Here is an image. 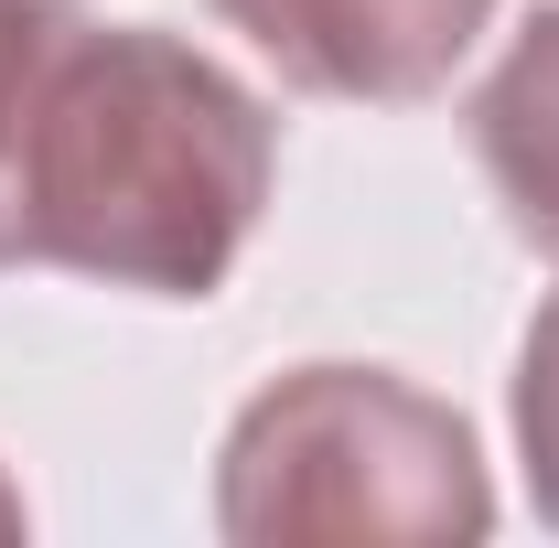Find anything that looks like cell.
Instances as JSON below:
<instances>
[{"mask_svg":"<svg viewBox=\"0 0 559 548\" xmlns=\"http://www.w3.org/2000/svg\"><path fill=\"white\" fill-rule=\"evenodd\" d=\"M280 183L237 65L97 0H0V270L215 301Z\"/></svg>","mask_w":559,"mask_h":548,"instance_id":"obj_1","label":"cell"},{"mask_svg":"<svg viewBox=\"0 0 559 548\" xmlns=\"http://www.w3.org/2000/svg\"><path fill=\"white\" fill-rule=\"evenodd\" d=\"M495 484L485 441L452 398L388 366H290L226 419L215 452V538L290 548V538H485Z\"/></svg>","mask_w":559,"mask_h":548,"instance_id":"obj_2","label":"cell"},{"mask_svg":"<svg viewBox=\"0 0 559 548\" xmlns=\"http://www.w3.org/2000/svg\"><path fill=\"white\" fill-rule=\"evenodd\" d=\"M215 22L248 33V55L280 65V86L301 97L419 108L463 75L495 0H215Z\"/></svg>","mask_w":559,"mask_h":548,"instance_id":"obj_3","label":"cell"},{"mask_svg":"<svg viewBox=\"0 0 559 548\" xmlns=\"http://www.w3.org/2000/svg\"><path fill=\"white\" fill-rule=\"evenodd\" d=\"M463 130H474V162H485L516 248L559 259V0L495 55V75L463 108Z\"/></svg>","mask_w":559,"mask_h":548,"instance_id":"obj_4","label":"cell"},{"mask_svg":"<svg viewBox=\"0 0 559 548\" xmlns=\"http://www.w3.org/2000/svg\"><path fill=\"white\" fill-rule=\"evenodd\" d=\"M506 419H516L527 505H538V527H559V290L538 301V323H527V344H516V388H506Z\"/></svg>","mask_w":559,"mask_h":548,"instance_id":"obj_5","label":"cell"},{"mask_svg":"<svg viewBox=\"0 0 559 548\" xmlns=\"http://www.w3.org/2000/svg\"><path fill=\"white\" fill-rule=\"evenodd\" d=\"M22 527H33V505H22V484L0 474V538H22Z\"/></svg>","mask_w":559,"mask_h":548,"instance_id":"obj_6","label":"cell"}]
</instances>
